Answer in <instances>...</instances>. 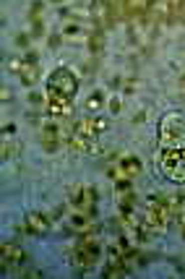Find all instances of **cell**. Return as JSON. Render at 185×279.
<instances>
[{
  "label": "cell",
  "instance_id": "6da1fadb",
  "mask_svg": "<svg viewBox=\"0 0 185 279\" xmlns=\"http://www.w3.org/2000/svg\"><path fill=\"white\" fill-rule=\"evenodd\" d=\"M159 167L172 183H185V115L167 112L159 120Z\"/></svg>",
  "mask_w": 185,
  "mask_h": 279
},
{
  "label": "cell",
  "instance_id": "7a4b0ae2",
  "mask_svg": "<svg viewBox=\"0 0 185 279\" xmlns=\"http://www.w3.org/2000/svg\"><path fill=\"white\" fill-rule=\"evenodd\" d=\"M71 258H73V263H76L81 271L91 269V266L99 261V243H97L94 232H81L76 248L71 250Z\"/></svg>",
  "mask_w": 185,
  "mask_h": 279
},
{
  "label": "cell",
  "instance_id": "3957f363",
  "mask_svg": "<svg viewBox=\"0 0 185 279\" xmlns=\"http://www.w3.org/2000/svg\"><path fill=\"white\" fill-rule=\"evenodd\" d=\"M78 89V78L71 73V68H58L52 71V76L47 78V91L50 94H60L65 99H73Z\"/></svg>",
  "mask_w": 185,
  "mask_h": 279
},
{
  "label": "cell",
  "instance_id": "277c9868",
  "mask_svg": "<svg viewBox=\"0 0 185 279\" xmlns=\"http://www.w3.org/2000/svg\"><path fill=\"white\" fill-rule=\"evenodd\" d=\"M71 204L89 217H97V188H73Z\"/></svg>",
  "mask_w": 185,
  "mask_h": 279
},
{
  "label": "cell",
  "instance_id": "5b68a950",
  "mask_svg": "<svg viewBox=\"0 0 185 279\" xmlns=\"http://www.w3.org/2000/svg\"><path fill=\"white\" fill-rule=\"evenodd\" d=\"M50 222L52 219L47 214H42V211H29L26 219H24V224H21V232H26V235H45L50 230Z\"/></svg>",
  "mask_w": 185,
  "mask_h": 279
},
{
  "label": "cell",
  "instance_id": "8992f818",
  "mask_svg": "<svg viewBox=\"0 0 185 279\" xmlns=\"http://www.w3.org/2000/svg\"><path fill=\"white\" fill-rule=\"evenodd\" d=\"M13 71L19 73V78L26 84V86H32L37 81V76H39V65H37V55L34 52H29V58L26 60H19V63H13Z\"/></svg>",
  "mask_w": 185,
  "mask_h": 279
},
{
  "label": "cell",
  "instance_id": "52a82bcc",
  "mask_svg": "<svg viewBox=\"0 0 185 279\" xmlns=\"http://www.w3.org/2000/svg\"><path fill=\"white\" fill-rule=\"evenodd\" d=\"M26 256H24V250L19 245H13V243H6L3 248H0V266L8 269V266H19V263H24Z\"/></svg>",
  "mask_w": 185,
  "mask_h": 279
},
{
  "label": "cell",
  "instance_id": "ba28073f",
  "mask_svg": "<svg viewBox=\"0 0 185 279\" xmlns=\"http://www.w3.org/2000/svg\"><path fill=\"white\" fill-rule=\"evenodd\" d=\"M47 112L52 117H68L71 115V99H65L60 94H50L47 91Z\"/></svg>",
  "mask_w": 185,
  "mask_h": 279
},
{
  "label": "cell",
  "instance_id": "9c48e42d",
  "mask_svg": "<svg viewBox=\"0 0 185 279\" xmlns=\"http://www.w3.org/2000/svg\"><path fill=\"white\" fill-rule=\"evenodd\" d=\"M60 144H63L60 128H58L55 123H47V125L42 128V146H45V152H58Z\"/></svg>",
  "mask_w": 185,
  "mask_h": 279
},
{
  "label": "cell",
  "instance_id": "30bf717a",
  "mask_svg": "<svg viewBox=\"0 0 185 279\" xmlns=\"http://www.w3.org/2000/svg\"><path fill=\"white\" fill-rule=\"evenodd\" d=\"M117 170H120V175L123 178H133V175H138L141 172V162L136 157H120V162H117Z\"/></svg>",
  "mask_w": 185,
  "mask_h": 279
},
{
  "label": "cell",
  "instance_id": "8fae6325",
  "mask_svg": "<svg viewBox=\"0 0 185 279\" xmlns=\"http://www.w3.org/2000/svg\"><path fill=\"white\" fill-rule=\"evenodd\" d=\"M169 209H172V219L180 222V227L185 224V193L169 196Z\"/></svg>",
  "mask_w": 185,
  "mask_h": 279
},
{
  "label": "cell",
  "instance_id": "7c38bea8",
  "mask_svg": "<svg viewBox=\"0 0 185 279\" xmlns=\"http://www.w3.org/2000/svg\"><path fill=\"white\" fill-rule=\"evenodd\" d=\"M154 0H125V16H143Z\"/></svg>",
  "mask_w": 185,
  "mask_h": 279
},
{
  "label": "cell",
  "instance_id": "4fadbf2b",
  "mask_svg": "<svg viewBox=\"0 0 185 279\" xmlns=\"http://www.w3.org/2000/svg\"><path fill=\"white\" fill-rule=\"evenodd\" d=\"M102 104H104V97H102V91H94V94L89 97L86 107H89L91 112H97V110H102Z\"/></svg>",
  "mask_w": 185,
  "mask_h": 279
},
{
  "label": "cell",
  "instance_id": "5bb4252c",
  "mask_svg": "<svg viewBox=\"0 0 185 279\" xmlns=\"http://www.w3.org/2000/svg\"><path fill=\"white\" fill-rule=\"evenodd\" d=\"M102 42H104V37H102L99 32L91 34V39H89V47H91V52H99V50H102Z\"/></svg>",
  "mask_w": 185,
  "mask_h": 279
},
{
  "label": "cell",
  "instance_id": "9a60e30c",
  "mask_svg": "<svg viewBox=\"0 0 185 279\" xmlns=\"http://www.w3.org/2000/svg\"><path fill=\"white\" fill-rule=\"evenodd\" d=\"M19 149H21L19 144H11V141H6V144H3V157L8 159V157H13V154H16Z\"/></svg>",
  "mask_w": 185,
  "mask_h": 279
},
{
  "label": "cell",
  "instance_id": "2e32d148",
  "mask_svg": "<svg viewBox=\"0 0 185 279\" xmlns=\"http://www.w3.org/2000/svg\"><path fill=\"white\" fill-rule=\"evenodd\" d=\"M110 110H112V112H120V110H123L120 99H112V102H110Z\"/></svg>",
  "mask_w": 185,
  "mask_h": 279
},
{
  "label": "cell",
  "instance_id": "e0dca14e",
  "mask_svg": "<svg viewBox=\"0 0 185 279\" xmlns=\"http://www.w3.org/2000/svg\"><path fill=\"white\" fill-rule=\"evenodd\" d=\"M16 42H19V47H29V45H26V42H29V37L21 34V37H16Z\"/></svg>",
  "mask_w": 185,
  "mask_h": 279
},
{
  "label": "cell",
  "instance_id": "ac0fdd59",
  "mask_svg": "<svg viewBox=\"0 0 185 279\" xmlns=\"http://www.w3.org/2000/svg\"><path fill=\"white\" fill-rule=\"evenodd\" d=\"M182 237H185V224H182Z\"/></svg>",
  "mask_w": 185,
  "mask_h": 279
},
{
  "label": "cell",
  "instance_id": "d6986e66",
  "mask_svg": "<svg viewBox=\"0 0 185 279\" xmlns=\"http://www.w3.org/2000/svg\"><path fill=\"white\" fill-rule=\"evenodd\" d=\"M182 89H185V76H182Z\"/></svg>",
  "mask_w": 185,
  "mask_h": 279
},
{
  "label": "cell",
  "instance_id": "ffe728a7",
  "mask_svg": "<svg viewBox=\"0 0 185 279\" xmlns=\"http://www.w3.org/2000/svg\"><path fill=\"white\" fill-rule=\"evenodd\" d=\"M55 3H58V0H55Z\"/></svg>",
  "mask_w": 185,
  "mask_h": 279
}]
</instances>
